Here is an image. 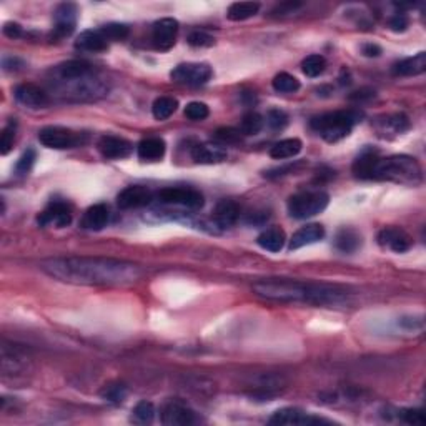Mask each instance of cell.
I'll use <instances>...</instances> for the list:
<instances>
[{
  "mask_svg": "<svg viewBox=\"0 0 426 426\" xmlns=\"http://www.w3.org/2000/svg\"><path fill=\"white\" fill-rule=\"evenodd\" d=\"M92 72H95V71H94V67L88 64V62L68 60L52 68V75H53L52 80H53V84L68 82V80L79 79V77H85Z\"/></svg>",
  "mask_w": 426,
  "mask_h": 426,
  "instance_id": "19",
  "label": "cell"
},
{
  "mask_svg": "<svg viewBox=\"0 0 426 426\" xmlns=\"http://www.w3.org/2000/svg\"><path fill=\"white\" fill-rule=\"evenodd\" d=\"M37 223L40 227L65 228L72 223V210L64 201H52L44 212L37 216Z\"/></svg>",
  "mask_w": 426,
  "mask_h": 426,
  "instance_id": "11",
  "label": "cell"
},
{
  "mask_svg": "<svg viewBox=\"0 0 426 426\" xmlns=\"http://www.w3.org/2000/svg\"><path fill=\"white\" fill-rule=\"evenodd\" d=\"M15 100L29 108H44L50 103V97L36 84H21L15 88Z\"/></svg>",
  "mask_w": 426,
  "mask_h": 426,
  "instance_id": "18",
  "label": "cell"
},
{
  "mask_svg": "<svg viewBox=\"0 0 426 426\" xmlns=\"http://www.w3.org/2000/svg\"><path fill=\"white\" fill-rule=\"evenodd\" d=\"M255 295L280 303H310L316 307H340L348 303L350 293L335 285L270 278L253 285Z\"/></svg>",
  "mask_w": 426,
  "mask_h": 426,
  "instance_id": "2",
  "label": "cell"
},
{
  "mask_svg": "<svg viewBox=\"0 0 426 426\" xmlns=\"http://www.w3.org/2000/svg\"><path fill=\"white\" fill-rule=\"evenodd\" d=\"M426 71V53L420 52L416 55L408 57V59H403L394 64L393 73L400 77H414L421 75Z\"/></svg>",
  "mask_w": 426,
  "mask_h": 426,
  "instance_id": "25",
  "label": "cell"
},
{
  "mask_svg": "<svg viewBox=\"0 0 426 426\" xmlns=\"http://www.w3.org/2000/svg\"><path fill=\"white\" fill-rule=\"evenodd\" d=\"M240 216V207L234 200H222L216 203L215 208V223L218 227H231Z\"/></svg>",
  "mask_w": 426,
  "mask_h": 426,
  "instance_id": "27",
  "label": "cell"
},
{
  "mask_svg": "<svg viewBox=\"0 0 426 426\" xmlns=\"http://www.w3.org/2000/svg\"><path fill=\"white\" fill-rule=\"evenodd\" d=\"M3 34L10 38H18L22 36V27L15 24V22H7V24L3 25Z\"/></svg>",
  "mask_w": 426,
  "mask_h": 426,
  "instance_id": "48",
  "label": "cell"
},
{
  "mask_svg": "<svg viewBox=\"0 0 426 426\" xmlns=\"http://www.w3.org/2000/svg\"><path fill=\"white\" fill-rule=\"evenodd\" d=\"M330 197L321 190H310V192H300L290 197L288 200V213L293 218L305 220L310 216L318 215L328 207Z\"/></svg>",
  "mask_w": 426,
  "mask_h": 426,
  "instance_id": "6",
  "label": "cell"
},
{
  "mask_svg": "<svg viewBox=\"0 0 426 426\" xmlns=\"http://www.w3.org/2000/svg\"><path fill=\"white\" fill-rule=\"evenodd\" d=\"M272 85L275 90L280 92V94H293V92L300 90V82H298L297 77L290 75L286 72L275 75Z\"/></svg>",
  "mask_w": 426,
  "mask_h": 426,
  "instance_id": "37",
  "label": "cell"
},
{
  "mask_svg": "<svg viewBox=\"0 0 426 426\" xmlns=\"http://www.w3.org/2000/svg\"><path fill=\"white\" fill-rule=\"evenodd\" d=\"M108 45H110V42H108L105 34L102 32V29L84 30L75 40V47L85 50V52H103V50L108 49Z\"/></svg>",
  "mask_w": 426,
  "mask_h": 426,
  "instance_id": "21",
  "label": "cell"
},
{
  "mask_svg": "<svg viewBox=\"0 0 426 426\" xmlns=\"http://www.w3.org/2000/svg\"><path fill=\"white\" fill-rule=\"evenodd\" d=\"M97 147H99L100 153L105 158H110V160L127 158L134 152V145L125 138L117 137V135H103V137H100Z\"/></svg>",
  "mask_w": 426,
  "mask_h": 426,
  "instance_id": "17",
  "label": "cell"
},
{
  "mask_svg": "<svg viewBox=\"0 0 426 426\" xmlns=\"http://www.w3.org/2000/svg\"><path fill=\"white\" fill-rule=\"evenodd\" d=\"M36 158H37L36 150L27 149L25 152L21 155V158L17 160V164H15V172H17L18 175H27V173L32 170L34 164H36Z\"/></svg>",
  "mask_w": 426,
  "mask_h": 426,
  "instance_id": "40",
  "label": "cell"
},
{
  "mask_svg": "<svg viewBox=\"0 0 426 426\" xmlns=\"http://www.w3.org/2000/svg\"><path fill=\"white\" fill-rule=\"evenodd\" d=\"M131 413H134L131 414V418H134L135 423L150 425L155 418V406L152 401L143 400L140 403H137V406H135Z\"/></svg>",
  "mask_w": 426,
  "mask_h": 426,
  "instance_id": "38",
  "label": "cell"
},
{
  "mask_svg": "<svg viewBox=\"0 0 426 426\" xmlns=\"http://www.w3.org/2000/svg\"><path fill=\"white\" fill-rule=\"evenodd\" d=\"M155 197L162 203L181 205V207L192 208V210H199L205 203L203 195H201L199 190L193 188H162L160 192L155 193Z\"/></svg>",
  "mask_w": 426,
  "mask_h": 426,
  "instance_id": "9",
  "label": "cell"
},
{
  "mask_svg": "<svg viewBox=\"0 0 426 426\" xmlns=\"http://www.w3.org/2000/svg\"><path fill=\"white\" fill-rule=\"evenodd\" d=\"M325 68H327V60H325L323 55H318V53L308 55L307 59H303V62H301V71L310 79L320 77L325 72Z\"/></svg>",
  "mask_w": 426,
  "mask_h": 426,
  "instance_id": "35",
  "label": "cell"
},
{
  "mask_svg": "<svg viewBox=\"0 0 426 426\" xmlns=\"http://www.w3.org/2000/svg\"><path fill=\"white\" fill-rule=\"evenodd\" d=\"M188 44L192 47H212L215 45V38L205 30H193L188 36Z\"/></svg>",
  "mask_w": 426,
  "mask_h": 426,
  "instance_id": "44",
  "label": "cell"
},
{
  "mask_svg": "<svg viewBox=\"0 0 426 426\" xmlns=\"http://www.w3.org/2000/svg\"><path fill=\"white\" fill-rule=\"evenodd\" d=\"M263 125H265V120H263L260 114L249 112L247 115H243L238 130L242 131V135H257L258 131H262Z\"/></svg>",
  "mask_w": 426,
  "mask_h": 426,
  "instance_id": "36",
  "label": "cell"
},
{
  "mask_svg": "<svg viewBox=\"0 0 426 426\" xmlns=\"http://www.w3.org/2000/svg\"><path fill=\"white\" fill-rule=\"evenodd\" d=\"M378 243L394 253H405L412 249L413 240L400 227H386L378 234Z\"/></svg>",
  "mask_w": 426,
  "mask_h": 426,
  "instance_id": "15",
  "label": "cell"
},
{
  "mask_svg": "<svg viewBox=\"0 0 426 426\" xmlns=\"http://www.w3.org/2000/svg\"><path fill=\"white\" fill-rule=\"evenodd\" d=\"M178 100L173 97H158L152 105V114L157 120H166L175 114Z\"/></svg>",
  "mask_w": 426,
  "mask_h": 426,
  "instance_id": "34",
  "label": "cell"
},
{
  "mask_svg": "<svg viewBox=\"0 0 426 426\" xmlns=\"http://www.w3.org/2000/svg\"><path fill=\"white\" fill-rule=\"evenodd\" d=\"M270 425H320V423H330V421L323 420V418L312 416V414L303 412L300 408H281L273 413V416L268 420Z\"/></svg>",
  "mask_w": 426,
  "mask_h": 426,
  "instance_id": "16",
  "label": "cell"
},
{
  "mask_svg": "<svg viewBox=\"0 0 426 426\" xmlns=\"http://www.w3.org/2000/svg\"><path fill=\"white\" fill-rule=\"evenodd\" d=\"M401 420L408 425H425L426 423L423 410H403Z\"/></svg>",
  "mask_w": 426,
  "mask_h": 426,
  "instance_id": "46",
  "label": "cell"
},
{
  "mask_svg": "<svg viewBox=\"0 0 426 426\" xmlns=\"http://www.w3.org/2000/svg\"><path fill=\"white\" fill-rule=\"evenodd\" d=\"M192 158L197 164L213 165L220 164L227 158V150L216 143H200L195 145L192 150Z\"/></svg>",
  "mask_w": 426,
  "mask_h": 426,
  "instance_id": "20",
  "label": "cell"
},
{
  "mask_svg": "<svg viewBox=\"0 0 426 426\" xmlns=\"http://www.w3.org/2000/svg\"><path fill=\"white\" fill-rule=\"evenodd\" d=\"M178 34V22L175 18H160L153 24L152 44L157 50H170L175 45Z\"/></svg>",
  "mask_w": 426,
  "mask_h": 426,
  "instance_id": "13",
  "label": "cell"
},
{
  "mask_svg": "<svg viewBox=\"0 0 426 426\" xmlns=\"http://www.w3.org/2000/svg\"><path fill=\"white\" fill-rule=\"evenodd\" d=\"M258 10H260L258 2H235L228 7L227 17L231 22H243L257 15Z\"/></svg>",
  "mask_w": 426,
  "mask_h": 426,
  "instance_id": "32",
  "label": "cell"
},
{
  "mask_svg": "<svg viewBox=\"0 0 426 426\" xmlns=\"http://www.w3.org/2000/svg\"><path fill=\"white\" fill-rule=\"evenodd\" d=\"M40 268L52 278L73 285H130L138 280L140 268L130 262L102 257L49 258Z\"/></svg>",
  "mask_w": 426,
  "mask_h": 426,
  "instance_id": "1",
  "label": "cell"
},
{
  "mask_svg": "<svg viewBox=\"0 0 426 426\" xmlns=\"http://www.w3.org/2000/svg\"><path fill=\"white\" fill-rule=\"evenodd\" d=\"M362 52L366 57H379L381 55V47L377 44H363Z\"/></svg>",
  "mask_w": 426,
  "mask_h": 426,
  "instance_id": "50",
  "label": "cell"
},
{
  "mask_svg": "<svg viewBox=\"0 0 426 426\" xmlns=\"http://www.w3.org/2000/svg\"><path fill=\"white\" fill-rule=\"evenodd\" d=\"M323 237L325 228L320 223H310V225L301 227L297 234H293L292 240H290V250H298L307 245H313V243L320 242Z\"/></svg>",
  "mask_w": 426,
  "mask_h": 426,
  "instance_id": "22",
  "label": "cell"
},
{
  "mask_svg": "<svg viewBox=\"0 0 426 426\" xmlns=\"http://www.w3.org/2000/svg\"><path fill=\"white\" fill-rule=\"evenodd\" d=\"M210 115V110L203 102H192L185 107V117L193 120V122H201Z\"/></svg>",
  "mask_w": 426,
  "mask_h": 426,
  "instance_id": "41",
  "label": "cell"
},
{
  "mask_svg": "<svg viewBox=\"0 0 426 426\" xmlns=\"http://www.w3.org/2000/svg\"><path fill=\"white\" fill-rule=\"evenodd\" d=\"M266 123L273 130H281L288 123V115L284 110H280V108H272L268 112V115H266Z\"/></svg>",
  "mask_w": 426,
  "mask_h": 426,
  "instance_id": "45",
  "label": "cell"
},
{
  "mask_svg": "<svg viewBox=\"0 0 426 426\" xmlns=\"http://www.w3.org/2000/svg\"><path fill=\"white\" fill-rule=\"evenodd\" d=\"M362 245V237L355 228H342L335 237V247L343 253H353Z\"/></svg>",
  "mask_w": 426,
  "mask_h": 426,
  "instance_id": "31",
  "label": "cell"
},
{
  "mask_svg": "<svg viewBox=\"0 0 426 426\" xmlns=\"http://www.w3.org/2000/svg\"><path fill=\"white\" fill-rule=\"evenodd\" d=\"M370 180H388L416 187L423 180V170L416 158L408 157V155H391V157L378 155L371 168Z\"/></svg>",
  "mask_w": 426,
  "mask_h": 426,
  "instance_id": "3",
  "label": "cell"
},
{
  "mask_svg": "<svg viewBox=\"0 0 426 426\" xmlns=\"http://www.w3.org/2000/svg\"><path fill=\"white\" fill-rule=\"evenodd\" d=\"M377 127L383 135H386V134L401 135L410 129V120L406 115H403V114L386 115V117H383V120H378Z\"/></svg>",
  "mask_w": 426,
  "mask_h": 426,
  "instance_id": "28",
  "label": "cell"
},
{
  "mask_svg": "<svg viewBox=\"0 0 426 426\" xmlns=\"http://www.w3.org/2000/svg\"><path fill=\"white\" fill-rule=\"evenodd\" d=\"M166 150L165 140L160 137L143 138L137 147V155L142 162H158L164 158Z\"/></svg>",
  "mask_w": 426,
  "mask_h": 426,
  "instance_id": "24",
  "label": "cell"
},
{
  "mask_svg": "<svg viewBox=\"0 0 426 426\" xmlns=\"http://www.w3.org/2000/svg\"><path fill=\"white\" fill-rule=\"evenodd\" d=\"M100 29H102V32L105 34L108 42H122L125 40L130 34V29L125 24H107L100 27Z\"/></svg>",
  "mask_w": 426,
  "mask_h": 426,
  "instance_id": "39",
  "label": "cell"
},
{
  "mask_svg": "<svg viewBox=\"0 0 426 426\" xmlns=\"http://www.w3.org/2000/svg\"><path fill=\"white\" fill-rule=\"evenodd\" d=\"M303 143L298 138H285V140L277 142L270 149V157L275 160H285V158H292L301 152Z\"/></svg>",
  "mask_w": 426,
  "mask_h": 426,
  "instance_id": "29",
  "label": "cell"
},
{
  "mask_svg": "<svg viewBox=\"0 0 426 426\" xmlns=\"http://www.w3.org/2000/svg\"><path fill=\"white\" fill-rule=\"evenodd\" d=\"M155 193L149 187L143 185H131L123 188L117 197V205L122 210H131V208H142L152 203Z\"/></svg>",
  "mask_w": 426,
  "mask_h": 426,
  "instance_id": "12",
  "label": "cell"
},
{
  "mask_svg": "<svg viewBox=\"0 0 426 426\" xmlns=\"http://www.w3.org/2000/svg\"><path fill=\"white\" fill-rule=\"evenodd\" d=\"M410 25V21H408V15L406 14H394L393 17H391L390 21V27L393 32H405L406 29H408Z\"/></svg>",
  "mask_w": 426,
  "mask_h": 426,
  "instance_id": "47",
  "label": "cell"
},
{
  "mask_svg": "<svg viewBox=\"0 0 426 426\" xmlns=\"http://www.w3.org/2000/svg\"><path fill=\"white\" fill-rule=\"evenodd\" d=\"M170 79L175 84L199 87L212 79V67L208 64H180L170 72Z\"/></svg>",
  "mask_w": 426,
  "mask_h": 426,
  "instance_id": "8",
  "label": "cell"
},
{
  "mask_svg": "<svg viewBox=\"0 0 426 426\" xmlns=\"http://www.w3.org/2000/svg\"><path fill=\"white\" fill-rule=\"evenodd\" d=\"M38 140L44 147L53 150L75 149V147L84 143L82 134H77L71 129H64V127H45V129L38 131Z\"/></svg>",
  "mask_w": 426,
  "mask_h": 426,
  "instance_id": "7",
  "label": "cell"
},
{
  "mask_svg": "<svg viewBox=\"0 0 426 426\" xmlns=\"http://www.w3.org/2000/svg\"><path fill=\"white\" fill-rule=\"evenodd\" d=\"M215 138L218 142L225 143V145H231V143L240 142L242 131L238 129H234V127H220V129L215 131Z\"/></svg>",
  "mask_w": 426,
  "mask_h": 426,
  "instance_id": "43",
  "label": "cell"
},
{
  "mask_svg": "<svg viewBox=\"0 0 426 426\" xmlns=\"http://www.w3.org/2000/svg\"><path fill=\"white\" fill-rule=\"evenodd\" d=\"M378 152L373 149H366L363 150L362 153L356 157V160L353 162V166H351V170H353L355 177L356 178H362V180H370V175H371V168H373V164H375V158L378 157Z\"/></svg>",
  "mask_w": 426,
  "mask_h": 426,
  "instance_id": "30",
  "label": "cell"
},
{
  "mask_svg": "<svg viewBox=\"0 0 426 426\" xmlns=\"http://www.w3.org/2000/svg\"><path fill=\"white\" fill-rule=\"evenodd\" d=\"M362 114L355 110H338L328 112V114L313 117L310 127L320 135L323 140L335 143L342 138L348 137L353 127L360 122Z\"/></svg>",
  "mask_w": 426,
  "mask_h": 426,
  "instance_id": "4",
  "label": "cell"
},
{
  "mask_svg": "<svg viewBox=\"0 0 426 426\" xmlns=\"http://www.w3.org/2000/svg\"><path fill=\"white\" fill-rule=\"evenodd\" d=\"M162 423L166 426H185L195 423V412L180 398L168 400L162 408Z\"/></svg>",
  "mask_w": 426,
  "mask_h": 426,
  "instance_id": "10",
  "label": "cell"
},
{
  "mask_svg": "<svg viewBox=\"0 0 426 426\" xmlns=\"http://www.w3.org/2000/svg\"><path fill=\"white\" fill-rule=\"evenodd\" d=\"M285 242H286L285 230L280 227L266 228V230H263L257 238L258 245H260L263 250L272 251V253H277V251L284 249Z\"/></svg>",
  "mask_w": 426,
  "mask_h": 426,
  "instance_id": "26",
  "label": "cell"
},
{
  "mask_svg": "<svg viewBox=\"0 0 426 426\" xmlns=\"http://www.w3.org/2000/svg\"><path fill=\"white\" fill-rule=\"evenodd\" d=\"M53 88L67 102H92L107 95L108 84L102 77L92 72L85 77L68 80V82L53 84Z\"/></svg>",
  "mask_w": 426,
  "mask_h": 426,
  "instance_id": "5",
  "label": "cell"
},
{
  "mask_svg": "<svg viewBox=\"0 0 426 426\" xmlns=\"http://www.w3.org/2000/svg\"><path fill=\"white\" fill-rule=\"evenodd\" d=\"M108 218H110V213H108L107 205L97 203L92 205L90 208H87L80 225L88 231H100L107 227Z\"/></svg>",
  "mask_w": 426,
  "mask_h": 426,
  "instance_id": "23",
  "label": "cell"
},
{
  "mask_svg": "<svg viewBox=\"0 0 426 426\" xmlns=\"http://www.w3.org/2000/svg\"><path fill=\"white\" fill-rule=\"evenodd\" d=\"M127 394H129V388H127L123 383H108V385L103 386L102 390H100V398H102L103 401L107 403H112V405H120V403L125 401Z\"/></svg>",
  "mask_w": 426,
  "mask_h": 426,
  "instance_id": "33",
  "label": "cell"
},
{
  "mask_svg": "<svg viewBox=\"0 0 426 426\" xmlns=\"http://www.w3.org/2000/svg\"><path fill=\"white\" fill-rule=\"evenodd\" d=\"M15 129H17L15 122H10L9 125L3 127L2 135H0V153L2 155H7L12 149L15 140Z\"/></svg>",
  "mask_w": 426,
  "mask_h": 426,
  "instance_id": "42",
  "label": "cell"
},
{
  "mask_svg": "<svg viewBox=\"0 0 426 426\" xmlns=\"http://www.w3.org/2000/svg\"><path fill=\"white\" fill-rule=\"evenodd\" d=\"M77 5L75 3H60L53 14V37L64 38L72 36L77 25Z\"/></svg>",
  "mask_w": 426,
  "mask_h": 426,
  "instance_id": "14",
  "label": "cell"
},
{
  "mask_svg": "<svg viewBox=\"0 0 426 426\" xmlns=\"http://www.w3.org/2000/svg\"><path fill=\"white\" fill-rule=\"evenodd\" d=\"M301 3L300 2H288V3H281V5L277 7L275 14L280 12L278 15H286V14H293L297 9H300Z\"/></svg>",
  "mask_w": 426,
  "mask_h": 426,
  "instance_id": "49",
  "label": "cell"
}]
</instances>
